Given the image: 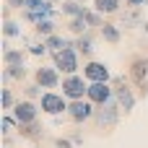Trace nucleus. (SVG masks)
<instances>
[{
    "instance_id": "16",
    "label": "nucleus",
    "mask_w": 148,
    "mask_h": 148,
    "mask_svg": "<svg viewBox=\"0 0 148 148\" xmlns=\"http://www.w3.org/2000/svg\"><path fill=\"white\" fill-rule=\"evenodd\" d=\"M3 36H5V39H23L21 21H13L10 16H8V18H3Z\"/></svg>"
},
{
    "instance_id": "28",
    "label": "nucleus",
    "mask_w": 148,
    "mask_h": 148,
    "mask_svg": "<svg viewBox=\"0 0 148 148\" xmlns=\"http://www.w3.org/2000/svg\"><path fill=\"white\" fill-rule=\"evenodd\" d=\"M0 101H3V109L5 112H10L13 107H16V96H13V91L5 86V88H0Z\"/></svg>"
},
{
    "instance_id": "6",
    "label": "nucleus",
    "mask_w": 148,
    "mask_h": 148,
    "mask_svg": "<svg viewBox=\"0 0 148 148\" xmlns=\"http://www.w3.org/2000/svg\"><path fill=\"white\" fill-rule=\"evenodd\" d=\"M94 112H96V104L91 101V99H73L70 104H68V117L73 120V122H78V125H83V122H88V120H94Z\"/></svg>"
},
{
    "instance_id": "10",
    "label": "nucleus",
    "mask_w": 148,
    "mask_h": 148,
    "mask_svg": "<svg viewBox=\"0 0 148 148\" xmlns=\"http://www.w3.org/2000/svg\"><path fill=\"white\" fill-rule=\"evenodd\" d=\"M83 75H86V81H88V83H94V81H104V83H112V73H109V65H107V62H101V60H88V62L83 65Z\"/></svg>"
},
{
    "instance_id": "20",
    "label": "nucleus",
    "mask_w": 148,
    "mask_h": 148,
    "mask_svg": "<svg viewBox=\"0 0 148 148\" xmlns=\"http://www.w3.org/2000/svg\"><path fill=\"white\" fill-rule=\"evenodd\" d=\"M26 52H29V49H26ZM26 52H23V49L10 47V49H5V52H3V62H5V65H18V62H26Z\"/></svg>"
},
{
    "instance_id": "35",
    "label": "nucleus",
    "mask_w": 148,
    "mask_h": 148,
    "mask_svg": "<svg viewBox=\"0 0 148 148\" xmlns=\"http://www.w3.org/2000/svg\"><path fill=\"white\" fill-rule=\"evenodd\" d=\"M140 29H143V31L148 34V21H143V23H140Z\"/></svg>"
},
{
    "instance_id": "17",
    "label": "nucleus",
    "mask_w": 148,
    "mask_h": 148,
    "mask_svg": "<svg viewBox=\"0 0 148 148\" xmlns=\"http://www.w3.org/2000/svg\"><path fill=\"white\" fill-rule=\"evenodd\" d=\"M143 23V18H140V8H127L125 13H122V23L120 26H125V29H135V26H140Z\"/></svg>"
},
{
    "instance_id": "11",
    "label": "nucleus",
    "mask_w": 148,
    "mask_h": 148,
    "mask_svg": "<svg viewBox=\"0 0 148 148\" xmlns=\"http://www.w3.org/2000/svg\"><path fill=\"white\" fill-rule=\"evenodd\" d=\"M127 78H130V83H143L148 81V57H135L133 62H130V73H127Z\"/></svg>"
},
{
    "instance_id": "21",
    "label": "nucleus",
    "mask_w": 148,
    "mask_h": 148,
    "mask_svg": "<svg viewBox=\"0 0 148 148\" xmlns=\"http://www.w3.org/2000/svg\"><path fill=\"white\" fill-rule=\"evenodd\" d=\"M68 29H70V34H75V36H78V34H86L91 26L86 23L83 13H81V16H73V18H68Z\"/></svg>"
},
{
    "instance_id": "37",
    "label": "nucleus",
    "mask_w": 148,
    "mask_h": 148,
    "mask_svg": "<svg viewBox=\"0 0 148 148\" xmlns=\"http://www.w3.org/2000/svg\"><path fill=\"white\" fill-rule=\"evenodd\" d=\"M55 3H62V0H55Z\"/></svg>"
},
{
    "instance_id": "29",
    "label": "nucleus",
    "mask_w": 148,
    "mask_h": 148,
    "mask_svg": "<svg viewBox=\"0 0 148 148\" xmlns=\"http://www.w3.org/2000/svg\"><path fill=\"white\" fill-rule=\"evenodd\" d=\"M42 91H44V88H42L36 81H34V83H26V86H23V96H26V99H39V96H42Z\"/></svg>"
},
{
    "instance_id": "36",
    "label": "nucleus",
    "mask_w": 148,
    "mask_h": 148,
    "mask_svg": "<svg viewBox=\"0 0 148 148\" xmlns=\"http://www.w3.org/2000/svg\"><path fill=\"white\" fill-rule=\"evenodd\" d=\"M81 3H83V5H86V3H88V0H81Z\"/></svg>"
},
{
    "instance_id": "1",
    "label": "nucleus",
    "mask_w": 148,
    "mask_h": 148,
    "mask_svg": "<svg viewBox=\"0 0 148 148\" xmlns=\"http://www.w3.org/2000/svg\"><path fill=\"white\" fill-rule=\"evenodd\" d=\"M52 65L62 73V75H70V73H78L81 70V52L70 44V47H62L57 52H52Z\"/></svg>"
},
{
    "instance_id": "27",
    "label": "nucleus",
    "mask_w": 148,
    "mask_h": 148,
    "mask_svg": "<svg viewBox=\"0 0 148 148\" xmlns=\"http://www.w3.org/2000/svg\"><path fill=\"white\" fill-rule=\"evenodd\" d=\"M29 55H34V57H44V55H52V52H49L47 42L42 39V42H29Z\"/></svg>"
},
{
    "instance_id": "33",
    "label": "nucleus",
    "mask_w": 148,
    "mask_h": 148,
    "mask_svg": "<svg viewBox=\"0 0 148 148\" xmlns=\"http://www.w3.org/2000/svg\"><path fill=\"white\" fill-rule=\"evenodd\" d=\"M135 88L140 91V96H143V99H146V96H148V81H143V83H138Z\"/></svg>"
},
{
    "instance_id": "30",
    "label": "nucleus",
    "mask_w": 148,
    "mask_h": 148,
    "mask_svg": "<svg viewBox=\"0 0 148 148\" xmlns=\"http://www.w3.org/2000/svg\"><path fill=\"white\" fill-rule=\"evenodd\" d=\"M55 148H78L73 143V138H65V135H60V138H55Z\"/></svg>"
},
{
    "instance_id": "15",
    "label": "nucleus",
    "mask_w": 148,
    "mask_h": 148,
    "mask_svg": "<svg viewBox=\"0 0 148 148\" xmlns=\"http://www.w3.org/2000/svg\"><path fill=\"white\" fill-rule=\"evenodd\" d=\"M122 3L125 0H91V8H96L101 16H114V13H120Z\"/></svg>"
},
{
    "instance_id": "34",
    "label": "nucleus",
    "mask_w": 148,
    "mask_h": 148,
    "mask_svg": "<svg viewBox=\"0 0 148 148\" xmlns=\"http://www.w3.org/2000/svg\"><path fill=\"white\" fill-rule=\"evenodd\" d=\"M70 138H73V143H75V146H83V133H73Z\"/></svg>"
},
{
    "instance_id": "26",
    "label": "nucleus",
    "mask_w": 148,
    "mask_h": 148,
    "mask_svg": "<svg viewBox=\"0 0 148 148\" xmlns=\"http://www.w3.org/2000/svg\"><path fill=\"white\" fill-rule=\"evenodd\" d=\"M83 18H86V23L94 29V26H101L104 23V16L96 10V8H83Z\"/></svg>"
},
{
    "instance_id": "24",
    "label": "nucleus",
    "mask_w": 148,
    "mask_h": 148,
    "mask_svg": "<svg viewBox=\"0 0 148 148\" xmlns=\"http://www.w3.org/2000/svg\"><path fill=\"white\" fill-rule=\"evenodd\" d=\"M55 0H26V8L29 10H44V13H49V16H55Z\"/></svg>"
},
{
    "instance_id": "13",
    "label": "nucleus",
    "mask_w": 148,
    "mask_h": 148,
    "mask_svg": "<svg viewBox=\"0 0 148 148\" xmlns=\"http://www.w3.org/2000/svg\"><path fill=\"white\" fill-rule=\"evenodd\" d=\"M18 135H21L23 140H42V138H44V127L39 125V120H34V122L18 125Z\"/></svg>"
},
{
    "instance_id": "12",
    "label": "nucleus",
    "mask_w": 148,
    "mask_h": 148,
    "mask_svg": "<svg viewBox=\"0 0 148 148\" xmlns=\"http://www.w3.org/2000/svg\"><path fill=\"white\" fill-rule=\"evenodd\" d=\"M99 34H101L104 42L120 44V39H122V26H117V23H112V21H104V23L99 26Z\"/></svg>"
},
{
    "instance_id": "9",
    "label": "nucleus",
    "mask_w": 148,
    "mask_h": 148,
    "mask_svg": "<svg viewBox=\"0 0 148 148\" xmlns=\"http://www.w3.org/2000/svg\"><path fill=\"white\" fill-rule=\"evenodd\" d=\"M86 99H91L96 107H101V104H107L109 99H114V86H112V83H104V81H94V83H88Z\"/></svg>"
},
{
    "instance_id": "19",
    "label": "nucleus",
    "mask_w": 148,
    "mask_h": 148,
    "mask_svg": "<svg viewBox=\"0 0 148 148\" xmlns=\"http://www.w3.org/2000/svg\"><path fill=\"white\" fill-rule=\"evenodd\" d=\"M44 42H47L49 52H57V49H62V47H70V44H73V39H65V36H60L57 31H55V34H49V36H44Z\"/></svg>"
},
{
    "instance_id": "31",
    "label": "nucleus",
    "mask_w": 148,
    "mask_h": 148,
    "mask_svg": "<svg viewBox=\"0 0 148 148\" xmlns=\"http://www.w3.org/2000/svg\"><path fill=\"white\" fill-rule=\"evenodd\" d=\"M125 5L127 8H143V5H148V0H125Z\"/></svg>"
},
{
    "instance_id": "7",
    "label": "nucleus",
    "mask_w": 148,
    "mask_h": 148,
    "mask_svg": "<svg viewBox=\"0 0 148 148\" xmlns=\"http://www.w3.org/2000/svg\"><path fill=\"white\" fill-rule=\"evenodd\" d=\"M34 81H36L44 91H55V88H60V83H62V73H60L55 65H39V68L34 70Z\"/></svg>"
},
{
    "instance_id": "5",
    "label": "nucleus",
    "mask_w": 148,
    "mask_h": 148,
    "mask_svg": "<svg viewBox=\"0 0 148 148\" xmlns=\"http://www.w3.org/2000/svg\"><path fill=\"white\" fill-rule=\"evenodd\" d=\"M60 88H62V94H65L70 101H73V99H83L86 91H88V81H86V75H81V73H70V75H62Z\"/></svg>"
},
{
    "instance_id": "4",
    "label": "nucleus",
    "mask_w": 148,
    "mask_h": 148,
    "mask_svg": "<svg viewBox=\"0 0 148 148\" xmlns=\"http://www.w3.org/2000/svg\"><path fill=\"white\" fill-rule=\"evenodd\" d=\"M112 86H114V99L120 101L122 112L130 114V112L135 109V94H133V88H130V78H125V75H112Z\"/></svg>"
},
{
    "instance_id": "23",
    "label": "nucleus",
    "mask_w": 148,
    "mask_h": 148,
    "mask_svg": "<svg viewBox=\"0 0 148 148\" xmlns=\"http://www.w3.org/2000/svg\"><path fill=\"white\" fill-rule=\"evenodd\" d=\"M13 130H18V120L13 117V112H5L3 120H0V133L3 135H10Z\"/></svg>"
},
{
    "instance_id": "8",
    "label": "nucleus",
    "mask_w": 148,
    "mask_h": 148,
    "mask_svg": "<svg viewBox=\"0 0 148 148\" xmlns=\"http://www.w3.org/2000/svg\"><path fill=\"white\" fill-rule=\"evenodd\" d=\"M39 109H42V107L34 104V99H18L10 112H13V117L18 120V125H26V122L39 120Z\"/></svg>"
},
{
    "instance_id": "32",
    "label": "nucleus",
    "mask_w": 148,
    "mask_h": 148,
    "mask_svg": "<svg viewBox=\"0 0 148 148\" xmlns=\"http://www.w3.org/2000/svg\"><path fill=\"white\" fill-rule=\"evenodd\" d=\"M5 5H10V8H26V0H5Z\"/></svg>"
},
{
    "instance_id": "25",
    "label": "nucleus",
    "mask_w": 148,
    "mask_h": 148,
    "mask_svg": "<svg viewBox=\"0 0 148 148\" xmlns=\"http://www.w3.org/2000/svg\"><path fill=\"white\" fill-rule=\"evenodd\" d=\"M34 31H36V36H49V34H55V21L52 18H42L39 23H34Z\"/></svg>"
},
{
    "instance_id": "3",
    "label": "nucleus",
    "mask_w": 148,
    "mask_h": 148,
    "mask_svg": "<svg viewBox=\"0 0 148 148\" xmlns=\"http://www.w3.org/2000/svg\"><path fill=\"white\" fill-rule=\"evenodd\" d=\"M120 117H122V107H120V101H117V99H109L107 104L96 107V112H94V122H96L101 130L117 127Z\"/></svg>"
},
{
    "instance_id": "2",
    "label": "nucleus",
    "mask_w": 148,
    "mask_h": 148,
    "mask_svg": "<svg viewBox=\"0 0 148 148\" xmlns=\"http://www.w3.org/2000/svg\"><path fill=\"white\" fill-rule=\"evenodd\" d=\"M68 104H70V99H68L62 91H42V96H39V107H42V112L49 114V117L68 114Z\"/></svg>"
},
{
    "instance_id": "22",
    "label": "nucleus",
    "mask_w": 148,
    "mask_h": 148,
    "mask_svg": "<svg viewBox=\"0 0 148 148\" xmlns=\"http://www.w3.org/2000/svg\"><path fill=\"white\" fill-rule=\"evenodd\" d=\"M5 73L10 75V81H26V75H29L26 62H18V65H5Z\"/></svg>"
},
{
    "instance_id": "18",
    "label": "nucleus",
    "mask_w": 148,
    "mask_h": 148,
    "mask_svg": "<svg viewBox=\"0 0 148 148\" xmlns=\"http://www.w3.org/2000/svg\"><path fill=\"white\" fill-rule=\"evenodd\" d=\"M83 8H86V5H83L81 0H62V3H60V13H62V16H68V18L81 16V13H83Z\"/></svg>"
},
{
    "instance_id": "14",
    "label": "nucleus",
    "mask_w": 148,
    "mask_h": 148,
    "mask_svg": "<svg viewBox=\"0 0 148 148\" xmlns=\"http://www.w3.org/2000/svg\"><path fill=\"white\" fill-rule=\"evenodd\" d=\"M73 47H75L83 57H91V52H94V34H91V29H88L86 34H78V36L73 39Z\"/></svg>"
}]
</instances>
